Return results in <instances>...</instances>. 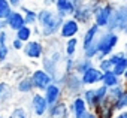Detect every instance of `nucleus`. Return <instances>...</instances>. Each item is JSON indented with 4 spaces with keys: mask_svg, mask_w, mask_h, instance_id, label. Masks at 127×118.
Returning <instances> with one entry per match:
<instances>
[{
    "mask_svg": "<svg viewBox=\"0 0 127 118\" xmlns=\"http://www.w3.org/2000/svg\"><path fill=\"white\" fill-rule=\"evenodd\" d=\"M63 18L51 8H42L37 11V24L39 36L45 39H52L55 34H58V30L61 27Z\"/></svg>",
    "mask_w": 127,
    "mask_h": 118,
    "instance_id": "nucleus-1",
    "label": "nucleus"
},
{
    "mask_svg": "<svg viewBox=\"0 0 127 118\" xmlns=\"http://www.w3.org/2000/svg\"><path fill=\"white\" fill-rule=\"evenodd\" d=\"M120 43V34L114 33V31H108V30H102L99 39H97V55L94 57V63L103 60V58L109 57L114 51H117V46Z\"/></svg>",
    "mask_w": 127,
    "mask_h": 118,
    "instance_id": "nucleus-2",
    "label": "nucleus"
},
{
    "mask_svg": "<svg viewBox=\"0 0 127 118\" xmlns=\"http://www.w3.org/2000/svg\"><path fill=\"white\" fill-rule=\"evenodd\" d=\"M114 11H115V5L109 0H105L102 5H99L93 11V24H96L100 30H106Z\"/></svg>",
    "mask_w": 127,
    "mask_h": 118,
    "instance_id": "nucleus-3",
    "label": "nucleus"
},
{
    "mask_svg": "<svg viewBox=\"0 0 127 118\" xmlns=\"http://www.w3.org/2000/svg\"><path fill=\"white\" fill-rule=\"evenodd\" d=\"M63 88V93H64V96H72V97H76V96H81L82 91H84V84L81 81V76L78 73H70V75H66V79L64 82H63L61 85Z\"/></svg>",
    "mask_w": 127,
    "mask_h": 118,
    "instance_id": "nucleus-4",
    "label": "nucleus"
},
{
    "mask_svg": "<svg viewBox=\"0 0 127 118\" xmlns=\"http://www.w3.org/2000/svg\"><path fill=\"white\" fill-rule=\"evenodd\" d=\"M23 54H24L26 58H29V60L37 61V60H40V58L43 57V54H45V43L40 39H32L27 43H24Z\"/></svg>",
    "mask_w": 127,
    "mask_h": 118,
    "instance_id": "nucleus-5",
    "label": "nucleus"
},
{
    "mask_svg": "<svg viewBox=\"0 0 127 118\" xmlns=\"http://www.w3.org/2000/svg\"><path fill=\"white\" fill-rule=\"evenodd\" d=\"M30 81H32V84H33L34 91L43 93L45 88L52 82V78H51V75L46 73L42 67H36V69L32 72V75H30Z\"/></svg>",
    "mask_w": 127,
    "mask_h": 118,
    "instance_id": "nucleus-6",
    "label": "nucleus"
},
{
    "mask_svg": "<svg viewBox=\"0 0 127 118\" xmlns=\"http://www.w3.org/2000/svg\"><path fill=\"white\" fill-rule=\"evenodd\" d=\"M30 109H32V112H33V115L36 118L46 117L49 108H48V103H46V100H45V97H43L42 93H37V91L32 93V97H30Z\"/></svg>",
    "mask_w": 127,
    "mask_h": 118,
    "instance_id": "nucleus-7",
    "label": "nucleus"
},
{
    "mask_svg": "<svg viewBox=\"0 0 127 118\" xmlns=\"http://www.w3.org/2000/svg\"><path fill=\"white\" fill-rule=\"evenodd\" d=\"M79 31H81L79 23H76L72 17H69V18H64V20H63L61 27H60L57 36H58V39H66V40H67V39H70V37L78 36Z\"/></svg>",
    "mask_w": 127,
    "mask_h": 118,
    "instance_id": "nucleus-8",
    "label": "nucleus"
},
{
    "mask_svg": "<svg viewBox=\"0 0 127 118\" xmlns=\"http://www.w3.org/2000/svg\"><path fill=\"white\" fill-rule=\"evenodd\" d=\"M72 18L76 23H79V26H90V24H93V9L90 8V5L87 2H84L75 8Z\"/></svg>",
    "mask_w": 127,
    "mask_h": 118,
    "instance_id": "nucleus-9",
    "label": "nucleus"
},
{
    "mask_svg": "<svg viewBox=\"0 0 127 118\" xmlns=\"http://www.w3.org/2000/svg\"><path fill=\"white\" fill-rule=\"evenodd\" d=\"M42 94H43V97H45V100H46V103H48V108L54 106L55 103H58L60 100H63V97H64L63 88H61L58 84H55V82H51V84L45 88V91H43Z\"/></svg>",
    "mask_w": 127,
    "mask_h": 118,
    "instance_id": "nucleus-10",
    "label": "nucleus"
},
{
    "mask_svg": "<svg viewBox=\"0 0 127 118\" xmlns=\"http://www.w3.org/2000/svg\"><path fill=\"white\" fill-rule=\"evenodd\" d=\"M100 33H102V30L96 24L87 26V29H85V31L82 34V51H85V49H88L91 46H96Z\"/></svg>",
    "mask_w": 127,
    "mask_h": 118,
    "instance_id": "nucleus-11",
    "label": "nucleus"
},
{
    "mask_svg": "<svg viewBox=\"0 0 127 118\" xmlns=\"http://www.w3.org/2000/svg\"><path fill=\"white\" fill-rule=\"evenodd\" d=\"M102 75H103V72L99 70V67H97L96 64H93L91 67H88V69H87L82 75H79V76H81V81H82L84 87H96V85L100 84Z\"/></svg>",
    "mask_w": 127,
    "mask_h": 118,
    "instance_id": "nucleus-12",
    "label": "nucleus"
},
{
    "mask_svg": "<svg viewBox=\"0 0 127 118\" xmlns=\"http://www.w3.org/2000/svg\"><path fill=\"white\" fill-rule=\"evenodd\" d=\"M67 105H69V112H70L72 118H84L88 114V108H87V105L81 96L72 97Z\"/></svg>",
    "mask_w": 127,
    "mask_h": 118,
    "instance_id": "nucleus-13",
    "label": "nucleus"
},
{
    "mask_svg": "<svg viewBox=\"0 0 127 118\" xmlns=\"http://www.w3.org/2000/svg\"><path fill=\"white\" fill-rule=\"evenodd\" d=\"M94 115L97 118H114V115L117 114V111L114 109V102L111 99H105L103 102H100L94 109H93Z\"/></svg>",
    "mask_w": 127,
    "mask_h": 118,
    "instance_id": "nucleus-14",
    "label": "nucleus"
},
{
    "mask_svg": "<svg viewBox=\"0 0 127 118\" xmlns=\"http://www.w3.org/2000/svg\"><path fill=\"white\" fill-rule=\"evenodd\" d=\"M11 33L8 29L0 31V64H5L9 58V52H11Z\"/></svg>",
    "mask_w": 127,
    "mask_h": 118,
    "instance_id": "nucleus-15",
    "label": "nucleus"
},
{
    "mask_svg": "<svg viewBox=\"0 0 127 118\" xmlns=\"http://www.w3.org/2000/svg\"><path fill=\"white\" fill-rule=\"evenodd\" d=\"M46 118H70L67 102L66 100H60L58 103H55L54 106H51L48 109Z\"/></svg>",
    "mask_w": 127,
    "mask_h": 118,
    "instance_id": "nucleus-16",
    "label": "nucleus"
},
{
    "mask_svg": "<svg viewBox=\"0 0 127 118\" xmlns=\"http://www.w3.org/2000/svg\"><path fill=\"white\" fill-rule=\"evenodd\" d=\"M6 23V29L12 33H15L17 30H20L21 27L26 26V21H24V17L20 11H12V14L5 20Z\"/></svg>",
    "mask_w": 127,
    "mask_h": 118,
    "instance_id": "nucleus-17",
    "label": "nucleus"
},
{
    "mask_svg": "<svg viewBox=\"0 0 127 118\" xmlns=\"http://www.w3.org/2000/svg\"><path fill=\"white\" fill-rule=\"evenodd\" d=\"M15 97V88L8 81H0V103L8 105Z\"/></svg>",
    "mask_w": 127,
    "mask_h": 118,
    "instance_id": "nucleus-18",
    "label": "nucleus"
},
{
    "mask_svg": "<svg viewBox=\"0 0 127 118\" xmlns=\"http://www.w3.org/2000/svg\"><path fill=\"white\" fill-rule=\"evenodd\" d=\"M54 8H55V12H57L63 20L72 17V14H73V11H75V5L70 3L69 0H55Z\"/></svg>",
    "mask_w": 127,
    "mask_h": 118,
    "instance_id": "nucleus-19",
    "label": "nucleus"
},
{
    "mask_svg": "<svg viewBox=\"0 0 127 118\" xmlns=\"http://www.w3.org/2000/svg\"><path fill=\"white\" fill-rule=\"evenodd\" d=\"M23 17H24V21H26V26H30V27H34L37 24V11L33 9V8H29L26 5H23L20 9H18Z\"/></svg>",
    "mask_w": 127,
    "mask_h": 118,
    "instance_id": "nucleus-20",
    "label": "nucleus"
},
{
    "mask_svg": "<svg viewBox=\"0 0 127 118\" xmlns=\"http://www.w3.org/2000/svg\"><path fill=\"white\" fill-rule=\"evenodd\" d=\"M15 90L18 91V93H21V94H32V93H34V88H33V84H32V81H30V76H23V78H20L18 81H17V84H15Z\"/></svg>",
    "mask_w": 127,
    "mask_h": 118,
    "instance_id": "nucleus-21",
    "label": "nucleus"
},
{
    "mask_svg": "<svg viewBox=\"0 0 127 118\" xmlns=\"http://www.w3.org/2000/svg\"><path fill=\"white\" fill-rule=\"evenodd\" d=\"M123 82H124V81H123L120 76H117L112 70H111V72H105V73L102 75V81H100V84L105 85L106 88H112V87L120 85V84H123Z\"/></svg>",
    "mask_w": 127,
    "mask_h": 118,
    "instance_id": "nucleus-22",
    "label": "nucleus"
},
{
    "mask_svg": "<svg viewBox=\"0 0 127 118\" xmlns=\"http://www.w3.org/2000/svg\"><path fill=\"white\" fill-rule=\"evenodd\" d=\"M81 97L84 99V102H85V105H87L88 111H93V109L99 105V103H97V99H96V94H94V88H93V87L84 88V91H82Z\"/></svg>",
    "mask_w": 127,
    "mask_h": 118,
    "instance_id": "nucleus-23",
    "label": "nucleus"
},
{
    "mask_svg": "<svg viewBox=\"0 0 127 118\" xmlns=\"http://www.w3.org/2000/svg\"><path fill=\"white\" fill-rule=\"evenodd\" d=\"M93 64H96L93 60L90 58H85V57H79V58H75V69L73 72L78 73V75H82L88 67H91Z\"/></svg>",
    "mask_w": 127,
    "mask_h": 118,
    "instance_id": "nucleus-24",
    "label": "nucleus"
},
{
    "mask_svg": "<svg viewBox=\"0 0 127 118\" xmlns=\"http://www.w3.org/2000/svg\"><path fill=\"white\" fill-rule=\"evenodd\" d=\"M14 36L17 37V39H20L23 43H27L29 40H32L33 39V27H30V26H24V27H21L20 30H17L15 33H14Z\"/></svg>",
    "mask_w": 127,
    "mask_h": 118,
    "instance_id": "nucleus-25",
    "label": "nucleus"
},
{
    "mask_svg": "<svg viewBox=\"0 0 127 118\" xmlns=\"http://www.w3.org/2000/svg\"><path fill=\"white\" fill-rule=\"evenodd\" d=\"M78 45H79V37L78 36L67 39L66 45H64V54H66V57H73L75 58V54L78 51Z\"/></svg>",
    "mask_w": 127,
    "mask_h": 118,
    "instance_id": "nucleus-26",
    "label": "nucleus"
},
{
    "mask_svg": "<svg viewBox=\"0 0 127 118\" xmlns=\"http://www.w3.org/2000/svg\"><path fill=\"white\" fill-rule=\"evenodd\" d=\"M124 85H126V84H124ZM114 109H115L117 112L127 109V87H126V90L121 93V96L114 100Z\"/></svg>",
    "mask_w": 127,
    "mask_h": 118,
    "instance_id": "nucleus-27",
    "label": "nucleus"
},
{
    "mask_svg": "<svg viewBox=\"0 0 127 118\" xmlns=\"http://www.w3.org/2000/svg\"><path fill=\"white\" fill-rule=\"evenodd\" d=\"M5 118H30V114L24 106H15L11 109L9 115Z\"/></svg>",
    "mask_w": 127,
    "mask_h": 118,
    "instance_id": "nucleus-28",
    "label": "nucleus"
},
{
    "mask_svg": "<svg viewBox=\"0 0 127 118\" xmlns=\"http://www.w3.org/2000/svg\"><path fill=\"white\" fill-rule=\"evenodd\" d=\"M12 6L9 5L8 0H0V20L5 21L11 14H12Z\"/></svg>",
    "mask_w": 127,
    "mask_h": 118,
    "instance_id": "nucleus-29",
    "label": "nucleus"
},
{
    "mask_svg": "<svg viewBox=\"0 0 127 118\" xmlns=\"http://www.w3.org/2000/svg\"><path fill=\"white\" fill-rule=\"evenodd\" d=\"M126 70H127V57H124L121 61H118V63L114 64V67H112V72H114L117 76H120L121 79H123Z\"/></svg>",
    "mask_w": 127,
    "mask_h": 118,
    "instance_id": "nucleus-30",
    "label": "nucleus"
},
{
    "mask_svg": "<svg viewBox=\"0 0 127 118\" xmlns=\"http://www.w3.org/2000/svg\"><path fill=\"white\" fill-rule=\"evenodd\" d=\"M61 67H63V72H64L66 75L73 73V69H75V58H73V57H64V58H63V63H61Z\"/></svg>",
    "mask_w": 127,
    "mask_h": 118,
    "instance_id": "nucleus-31",
    "label": "nucleus"
},
{
    "mask_svg": "<svg viewBox=\"0 0 127 118\" xmlns=\"http://www.w3.org/2000/svg\"><path fill=\"white\" fill-rule=\"evenodd\" d=\"M126 90V85H124V82L123 84H120V85H115V87H112V88H108V99H111L112 102L117 99V97H120L121 96V93Z\"/></svg>",
    "mask_w": 127,
    "mask_h": 118,
    "instance_id": "nucleus-32",
    "label": "nucleus"
},
{
    "mask_svg": "<svg viewBox=\"0 0 127 118\" xmlns=\"http://www.w3.org/2000/svg\"><path fill=\"white\" fill-rule=\"evenodd\" d=\"M94 88V94H96V99H97V103H100V102H103L106 97H108V88L105 87V85H102V84H99V85H96V87H93Z\"/></svg>",
    "mask_w": 127,
    "mask_h": 118,
    "instance_id": "nucleus-33",
    "label": "nucleus"
},
{
    "mask_svg": "<svg viewBox=\"0 0 127 118\" xmlns=\"http://www.w3.org/2000/svg\"><path fill=\"white\" fill-rule=\"evenodd\" d=\"M96 66L99 67V70H102L103 73L105 72H111L112 70V67H114V64L109 61V58L106 57V58H103V60H100V61H97L96 63Z\"/></svg>",
    "mask_w": 127,
    "mask_h": 118,
    "instance_id": "nucleus-34",
    "label": "nucleus"
},
{
    "mask_svg": "<svg viewBox=\"0 0 127 118\" xmlns=\"http://www.w3.org/2000/svg\"><path fill=\"white\" fill-rule=\"evenodd\" d=\"M124 57H126V55H124V52H123V51H114L108 58H109V61H111L112 64H117L118 61H121V60H123Z\"/></svg>",
    "mask_w": 127,
    "mask_h": 118,
    "instance_id": "nucleus-35",
    "label": "nucleus"
},
{
    "mask_svg": "<svg viewBox=\"0 0 127 118\" xmlns=\"http://www.w3.org/2000/svg\"><path fill=\"white\" fill-rule=\"evenodd\" d=\"M9 46H11V49H14V51H23L24 43H23L20 39H17L15 36H12V37H11V42H9Z\"/></svg>",
    "mask_w": 127,
    "mask_h": 118,
    "instance_id": "nucleus-36",
    "label": "nucleus"
},
{
    "mask_svg": "<svg viewBox=\"0 0 127 118\" xmlns=\"http://www.w3.org/2000/svg\"><path fill=\"white\" fill-rule=\"evenodd\" d=\"M8 2H9V5L12 6V9H14V11H18V9L24 5L26 0H8Z\"/></svg>",
    "mask_w": 127,
    "mask_h": 118,
    "instance_id": "nucleus-37",
    "label": "nucleus"
},
{
    "mask_svg": "<svg viewBox=\"0 0 127 118\" xmlns=\"http://www.w3.org/2000/svg\"><path fill=\"white\" fill-rule=\"evenodd\" d=\"M54 3H55V0H42L43 8H51V6H54Z\"/></svg>",
    "mask_w": 127,
    "mask_h": 118,
    "instance_id": "nucleus-38",
    "label": "nucleus"
},
{
    "mask_svg": "<svg viewBox=\"0 0 127 118\" xmlns=\"http://www.w3.org/2000/svg\"><path fill=\"white\" fill-rule=\"evenodd\" d=\"M114 118H127V109L126 111H120L114 115Z\"/></svg>",
    "mask_w": 127,
    "mask_h": 118,
    "instance_id": "nucleus-39",
    "label": "nucleus"
},
{
    "mask_svg": "<svg viewBox=\"0 0 127 118\" xmlns=\"http://www.w3.org/2000/svg\"><path fill=\"white\" fill-rule=\"evenodd\" d=\"M69 2H70V3H73V5H75V8H76L78 5H81V3H84V2H85V0H69Z\"/></svg>",
    "mask_w": 127,
    "mask_h": 118,
    "instance_id": "nucleus-40",
    "label": "nucleus"
},
{
    "mask_svg": "<svg viewBox=\"0 0 127 118\" xmlns=\"http://www.w3.org/2000/svg\"><path fill=\"white\" fill-rule=\"evenodd\" d=\"M84 118H97V117L94 115V112H93V111H88V114H87Z\"/></svg>",
    "mask_w": 127,
    "mask_h": 118,
    "instance_id": "nucleus-41",
    "label": "nucleus"
},
{
    "mask_svg": "<svg viewBox=\"0 0 127 118\" xmlns=\"http://www.w3.org/2000/svg\"><path fill=\"white\" fill-rule=\"evenodd\" d=\"M121 51H123V52H124V55L127 57V40L124 42V45H123V49H121Z\"/></svg>",
    "mask_w": 127,
    "mask_h": 118,
    "instance_id": "nucleus-42",
    "label": "nucleus"
},
{
    "mask_svg": "<svg viewBox=\"0 0 127 118\" xmlns=\"http://www.w3.org/2000/svg\"><path fill=\"white\" fill-rule=\"evenodd\" d=\"M5 29H6V23L0 20V31H2V30H5Z\"/></svg>",
    "mask_w": 127,
    "mask_h": 118,
    "instance_id": "nucleus-43",
    "label": "nucleus"
},
{
    "mask_svg": "<svg viewBox=\"0 0 127 118\" xmlns=\"http://www.w3.org/2000/svg\"><path fill=\"white\" fill-rule=\"evenodd\" d=\"M120 34H123V36H127V26H126V27L121 30V33H120Z\"/></svg>",
    "mask_w": 127,
    "mask_h": 118,
    "instance_id": "nucleus-44",
    "label": "nucleus"
},
{
    "mask_svg": "<svg viewBox=\"0 0 127 118\" xmlns=\"http://www.w3.org/2000/svg\"><path fill=\"white\" fill-rule=\"evenodd\" d=\"M123 81H127V70H126V73H124V76H123Z\"/></svg>",
    "mask_w": 127,
    "mask_h": 118,
    "instance_id": "nucleus-45",
    "label": "nucleus"
},
{
    "mask_svg": "<svg viewBox=\"0 0 127 118\" xmlns=\"http://www.w3.org/2000/svg\"><path fill=\"white\" fill-rule=\"evenodd\" d=\"M0 118H5V115H3V112L0 111Z\"/></svg>",
    "mask_w": 127,
    "mask_h": 118,
    "instance_id": "nucleus-46",
    "label": "nucleus"
},
{
    "mask_svg": "<svg viewBox=\"0 0 127 118\" xmlns=\"http://www.w3.org/2000/svg\"><path fill=\"white\" fill-rule=\"evenodd\" d=\"M115 2H126V0H115Z\"/></svg>",
    "mask_w": 127,
    "mask_h": 118,
    "instance_id": "nucleus-47",
    "label": "nucleus"
}]
</instances>
